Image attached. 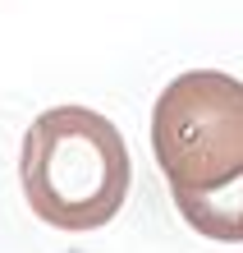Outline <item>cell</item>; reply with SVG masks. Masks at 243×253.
I'll use <instances>...</instances> for the list:
<instances>
[{"label": "cell", "instance_id": "3957f363", "mask_svg": "<svg viewBox=\"0 0 243 253\" xmlns=\"http://www.w3.org/2000/svg\"><path fill=\"white\" fill-rule=\"evenodd\" d=\"M174 207L202 240L220 244H243V175L225 189L207 193H174Z\"/></svg>", "mask_w": 243, "mask_h": 253}, {"label": "cell", "instance_id": "6da1fadb", "mask_svg": "<svg viewBox=\"0 0 243 253\" xmlns=\"http://www.w3.org/2000/svg\"><path fill=\"white\" fill-rule=\"evenodd\" d=\"M23 198L55 230L87 235L110 226L129 198V147L92 106H51L23 133Z\"/></svg>", "mask_w": 243, "mask_h": 253}, {"label": "cell", "instance_id": "7a4b0ae2", "mask_svg": "<svg viewBox=\"0 0 243 253\" xmlns=\"http://www.w3.org/2000/svg\"><path fill=\"white\" fill-rule=\"evenodd\" d=\"M151 152L174 193L225 189L243 175V83L188 69L151 106Z\"/></svg>", "mask_w": 243, "mask_h": 253}]
</instances>
